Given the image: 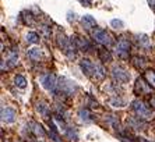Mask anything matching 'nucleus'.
<instances>
[{"label": "nucleus", "instance_id": "nucleus-1", "mask_svg": "<svg viewBox=\"0 0 155 142\" xmlns=\"http://www.w3.org/2000/svg\"><path fill=\"white\" fill-rule=\"evenodd\" d=\"M131 107H133V110L136 111V114H137L140 118H151L152 117V111L150 110L147 107V105H145L144 102H141V100L136 99L131 103Z\"/></svg>", "mask_w": 155, "mask_h": 142}, {"label": "nucleus", "instance_id": "nucleus-2", "mask_svg": "<svg viewBox=\"0 0 155 142\" xmlns=\"http://www.w3.org/2000/svg\"><path fill=\"white\" fill-rule=\"evenodd\" d=\"M39 82H41V85L46 89V91H49V92H56V88H58V85H59L58 78H56L53 74L41 75Z\"/></svg>", "mask_w": 155, "mask_h": 142}, {"label": "nucleus", "instance_id": "nucleus-3", "mask_svg": "<svg viewBox=\"0 0 155 142\" xmlns=\"http://www.w3.org/2000/svg\"><path fill=\"white\" fill-rule=\"evenodd\" d=\"M92 38L95 39V42L101 43V45H104V46H110V45L113 43L112 36L109 35L106 31H104V29H97L95 28L94 31H92Z\"/></svg>", "mask_w": 155, "mask_h": 142}, {"label": "nucleus", "instance_id": "nucleus-4", "mask_svg": "<svg viewBox=\"0 0 155 142\" xmlns=\"http://www.w3.org/2000/svg\"><path fill=\"white\" fill-rule=\"evenodd\" d=\"M112 77L115 81L120 82V84H126L130 81V73L122 66H115L112 68Z\"/></svg>", "mask_w": 155, "mask_h": 142}, {"label": "nucleus", "instance_id": "nucleus-5", "mask_svg": "<svg viewBox=\"0 0 155 142\" xmlns=\"http://www.w3.org/2000/svg\"><path fill=\"white\" fill-rule=\"evenodd\" d=\"M129 53H130V42L126 39H120L116 45V54L122 59H126L129 57Z\"/></svg>", "mask_w": 155, "mask_h": 142}, {"label": "nucleus", "instance_id": "nucleus-6", "mask_svg": "<svg viewBox=\"0 0 155 142\" xmlns=\"http://www.w3.org/2000/svg\"><path fill=\"white\" fill-rule=\"evenodd\" d=\"M80 67L87 77H95V64L88 59H83L80 61Z\"/></svg>", "mask_w": 155, "mask_h": 142}, {"label": "nucleus", "instance_id": "nucleus-7", "mask_svg": "<svg viewBox=\"0 0 155 142\" xmlns=\"http://www.w3.org/2000/svg\"><path fill=\"white\" fill-rule=\"evenodd\" d=\"M15 120V110L11 107H2V121L8 124Z\"/></svg>", "mask_w": 155, "mask_h": 142}, {"label": "nucleus", "instance_id": "nucleus-8", "mask_svg": "<svg viewBox=\"0 0 155 142\" xmlns=\"http://www.w3.org/2000/svg\"><path fill=\"white\" fill-rule=\"evenodd\" d=\"M59 86H60L61 93H66V95H71V93L74 92V89H76V85H74L73 82L67 81V79H64V78L60 79Z\"/></svg>", "mask_w": 155, "mask_h": 142}, {"label": "nucleus", "instance_id": "nucleus-9", "mask_svg": "<svg viewBox=\"0 0 155 142\" xmlns=\"http://www.w3.org/2000/svg\"><path fill=\"white\" fill-rule=\"evenodd\" d=\"M145 84H148V82H144V79L143 78H137L136 86H134V92L137 93V95H145V93H150L151 88L147 86Z\"/></svg>", "mask_w": 155, "mask_h": 142}, {"label": "nucleus", "instance_id": "nucleus-10", "mask_svg": "<svg viewBox=\"0 0 155 142\" xmlns=\"http://www.w3.org/2000/svg\"><path fill=\"white\" fill-rule=\"evenodd\" d=\"M81 24H83V27L85 29H94L95 27H97V21H95V18L92 17V15H84L83 18H81Z\"/></svg>", "mask_w": 155, "mask_h": 142}, {"label": "nucleus", "instance_id": "nucleus-11", "mask_svg": "<svg viewBox=\"0 0 155 142\" xmlns=\"http://www.w3.org/2000/svg\"><path fill=\"white\" fill-rule=\"evenodd\" d=\"M74 43H76L77 49L83 50V52H88L91 49V43L88 42L87 39L81 38V36H76V39H74Z\"/></svg>", "mask_w": 155, "mask_h": 142}, {"label": "nucleus", "instance_id": "nucleus-12", "mask_svg": "<svg viewBox=\"0 0 155 142\" xmlns=\"http://www.w3.org/2000/svg\"><path fill=\"white\" fill-rule=\"evenodd\" d=\"M98 56H99V60L105 61V63H108V61L112 60V53H110L108 49H105V47L98 49Z\"/></svg>", "mask_w": 155, "mask_h": 142}, {"label": "nucleus", "instance_id": "nucleus-13", "mask_svg": "<svg viewBox=\"0 0 155 142\" xmlns=\"http://www.w3.org/2000/svg\"><path fill=\"white\" fill-rule=\"evenodd\" d=\"M31 130L34 131V134L36 135V137H39V138H45L46 137V132H45V130H43V127L41 124H38V123H31Z\"/></svg>", "mask_w": 155, "mask_h": 142}, {"label": "nucleus", "instance_id": "nucleus-14", "mask_svg": "<svg viewBox=\"0 0 155 142\" xmlns=\"http://www.w3.org/2000/svg\"><path fill=\"white\" fill-rule=\"evenodd\" d=\"M28 57L36 61V60H39L41 57H42V52H41L39 47H32V49L28 50Z\"/></svg>", "mask_w": 155, "mask_h": 142}, {"label": "nucleus", "instance_id": "nucleus-15", "mask_svg": "<svg viewBox=\"0 0 155 142\" xmlns=\"http://www.w3.org/2000/svg\"><path fill=\"white\" fill-rule=\"evenodd\" d=\"M14 84H15V86H17V88L25 89L27 88V79H25V77H22V75H15Z\"/></svg>", "mask_w": 155, "mask_h": 142}, {"label": "nucleus", "instance_id": "nucleus-16", "mask_svg": "<svg viewBox=\"0 0 155 142\" xmlns=\"http://www.w3.org/2000/svg\"><path fill=\"white\" fill-rule=\"evenodd\" d=\"M131 63H133V66H134L136 68H138V70H140V68H144L145 66H147V61H145L143 57H137V56L133 57Z\"/></svg>", "mask_w": 155, "mask_h": 142}, {"label": "nucleus", "instance_id": "nucleus-17", "mask_svg": "<svg viewBox=\"0 0 155 142\" xmlns=\"http://www.w3.org/2000/svg\"><path fill=\"white\" fill-rule=\"evenodd\" d=\"M144 77H145V79H147L148 85H150V86H155V71H152V70L145 71Z\"/></svg>", "mask_w": 155, "mask_h": 142}, {"label": "nucleus", "instance_id": "nucleus-18", "mask_svg": "<svg viewBox=\"0 0 155 142\" xmlns=\"http://www.w3.org/2000/svg\"><path fill=\"white\" fill-rule=\"evenodd\" d=\"M105 74H106V71H105V68L102 67L101 64H95V77L94 78L102 79L105 77Z\"/></svg>", "mask_w": 155, "mask_h": 142}, {"label": "nucleus", "instance_id": "nucleus-19", "mask_svg": "<svg viewBox=\"0 0 155 142\" xmlns=\"http://www.w3.org/2000/svg\"><path fill=\"white\" fill-rule=\"evenodd\" d=\"M25 40L28 43H38L39 42V35L36 32H28L25 35Z\"/></svg>", "mask_w": 155, "mask_h": 142}, {"label": "nucleus", "instance_id": "nucleus-20", "mask_svg": "<svg viewBox=\"0 0 155 142\" xmlns=\"http://www.w3.org/2000/svg\"><path fill=\"white\" fill-rule=\"evenodd\" d=\"M129 124L130 125H131V127H133V128H136V130H140V128H144V123H143V121H141L140 120V117H138V118H130V120H129Z\"/></svg>", "mask_w": 155, "mask_h": 142}, {"label": "nucleus", "instance_id": "nucleus-21", "mask_svg": "<svg viewBox=\"0 0 155 142\" xmlns=\"http://www.w3.org/2000/svg\"><path fill=\"white\" fill-rule=\"evenodd\" d=\"M137 40H138V45L143 47H145V49H148L150 47V39H148L147 35H138L137 36Z\"/></svg>", "mask_w": 155, "mask_h": 142}, {"label": "nucleus", "instance_id": "nucleus-22", "mask_svg": "<svg viewBox=\"0 0 155 142\" xmlns=\"http://www.w3.org/2000/svg\"><path fill=\"white\" fill-rule=\"evenodd\" d=\"M36 111H39V114H42V116L46 117L48 114H49L48 105H45V103H38V105H36Z\"/></svg>", "mask_w": 155, "mask_h": 142}, {"label": "nucleus", "instance_id": "nucleus-23", "mask_svg": "<svg viewBox=\"0 0 155 142\" xmlns=\"http://www.w3.org/2000/svg\"><path fill=\"white\" fill-rule=\"evenodd\" d=\"M78 114H80V118H81V120H84V121H91V120H92V118L90 117V111L87 110V109H81Z\"/></svg>", "mask_w": 155, "mask_h": 142}, {"label": "nucleus", "instance_id": "nucleus-24", "mask_svg": "<svg viewBox=\"0 0 155 142\" xmlns=\"http://www.w3.org/2000/svg\"><path fill=\"white\" fill-rule=\"evenodd\" d=\"M109 103H110L113 107H123L124 106V102H123L120 98H113V99L109 100Z\"/></svg>", "mask_w": 155, "mask_h": 142}, {"label": "nucleus", "instance_id": "nucleus-25", "mask_svg": "<svg viewBox=\"0 0 155 142\" xmlns=\"http://www.w3.org/2000/svg\"><path fill=\"white\" fill-rule=\"evenodd\" d=\"M66 135H67L70 139H74V141H77V137H78V135H77V131L73 130V128H67V130H66Z\"/></svg>", "mask_w": 155, "mask_h": 142}, {"label": "nucleus", "instance_id": "nucleus-26", "mask_svg": "<svg viewBox=\"0 0 155 142\" xmlns=\"http://www.w3.org/2000/svg\"><path fill=\"white\" fill-rule=\"evenodd\" d=\"M110 25H112V28H115V29H122L123 27H124L122 20H112V21H110Z\"/></svg>", "mask_w": 155, "mask_h": 142}, {"label": "nucleus", "instance_id": "nucleus-27", "mask_svg": "<svg viewBox=\"0 0 155 142\" xmlns=\"http://www.w3.org/2000/svg\"><path fill=\"white\" fill-rule=\"evenodd\" d=\"M80 2H81L84 6H91V3H92V0H80Z\"/></svg>", "mask_w": 155, "mask_h": 142}, {"label": "nucleus", "instance_id": "nucleus-28", "mask_svg": "<svg viewBox=\"0 0 155 142\" xmlns=\"http://www.w3.org/2000/svg\"><path fill=\"white\" fill-rule=\"evenodd\" d=\"M148 4H150V7L152 10H155V0H148Z\"/></svg>", "mask_w": 155, "mask_h": 142}, {"label": "nucleus", "instance_id": "nucleus-29", "mask_svg": "<svg viewBox=\"0 0 155 142\" xmlns=\"http://www.w3.org/2000/svg\"><path fill=\"white\" fill-rule=\"evenodd\" d=\"M151 105L155 107V96H152V98H151Z\"/></svg>", "mask_w": 155, "mask_h": 142}]
</instances>
